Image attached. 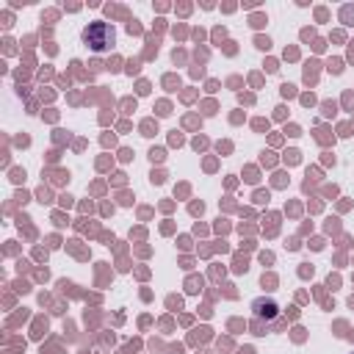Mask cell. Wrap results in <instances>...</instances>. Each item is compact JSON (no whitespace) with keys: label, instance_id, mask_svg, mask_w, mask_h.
<instances>
[{"label":"cell","instance_id":"obj_3","mask_svg":"<svg viewBox=\"0 0 354 354\" xmlns=\"http://www.w3.org/2000/svg\"><path fill=\"white\" fill-rule=\"evenodd\" d=\"M351 354H354V351H351Z\"/></svg>","mask_w":354,"mask_h":354},{"label":"cell","instance_id":"obj_2","mask_svg":"<svg viewBox=\"0 0 354 354\" xmlns=\"http://www.w3.org/2000/svg\"><path fill=\"white\" fill-rule=\"evenodd\" d=\"M252 315H254V321H263L266 318V329H268V324H274V321L279 324V315L282 313H279V304L274 299H263L260 296V299L252 301Z\"/></svg>","mask_w":354,"mask_h":354},{"label":"cell","instance_id":"obj_1","mask_svg":"<svg viewBox=\"0 0 354 354\" xmlns=\"http://www.w3.org/2000/svg\"><path fill=\"white\" fill-rule=\"evenodd\" d=\"M83 44L91 50V53H108L113 44H116V30L113 25L97 19V22H88L83 28Z\"/></svg>","mask_w":354,"mask_h":354}]
</instances>
